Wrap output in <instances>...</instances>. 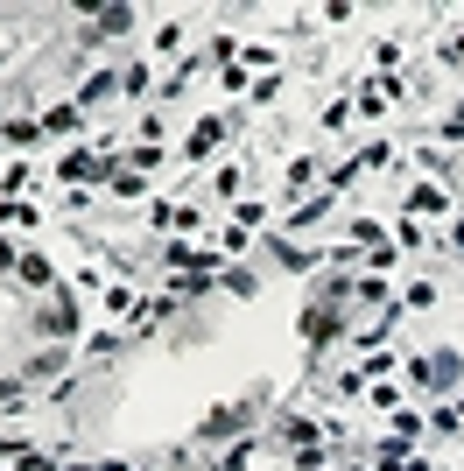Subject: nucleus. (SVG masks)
I'll list each match as a JSON object with an SVG mask.
<instances>
[{
    "mask_svg": "<svg viewBox=\"0 0 464 471\" xmlns=\"http://www.w3.org/2000/svg\"><path fill=\"white\" fill-rule=\"evenodd\" d=\"M408 204H415V211H444L451 197H444V190H436V184H422V190H408Z\"/></svg>",
    "mask_w": 464,
    "mask_h": 471,
    "instance_id": "nucleus-8",
    "label": "nucleus"
},
{
    "mask_svg": "<svg viewBox=\"0 0 464 471\" xmlns=\"http://www.w3.org/2000/svg\"><path fill=\"white\" fill-rule=\"evenodd\" d=\"M120 28H134V7H98L92 35H120Z\"/></svg>",
    "mask_w": 464,
    "mask_h": 471,
    "instance_id": "nucleus-5",
    "label": "nucleus"
},
{
    "mask_svg": "<svg viewBox=\"0 0 464 471\" xmlns=\"http://www.w3.org/2000/svg\"><path fill=\"white\" fill-rule=\"evenodd\" d=\"M43 331H50V338H71V331H78V310H71V295H64L57 310H43Z\"/></svg>",
    "mask_w": 464,
    "mask_h": 471,
    "instance_id": "nucleus-2",
    "label": "nucleus"
},
{
    "mask_svg": "<svg viewBox=\"0 0 464 471\" xmlns=\"http://www.w3.org/2000/svg\"><path fill=\"white\" fill-rule=\"evenodd\" d=\"M218 141H225V127H218V120H204V127H197V134L184 141V155H190V162H204V155H211Z\"/></svg>",
    "mask_w": 464,
    "mask_h": 471,
    "instance_id": "nucleus-1",
    "label": "nucleus"
},
{
    "mask_svg": "<svg viewBox=\"0 0 464 471\" xmlns=\"http://www.w3.org/2000/svg\"><path fill=\"white\" fill-rule=\"evenodd\" d=\"M247 422V408H211V422H204V436H232Z\"/></svg>",
    "mask_w": 464,
    "mask_h": 471,
    "instance_id": "nucleus-6",
    "label": "nucleus"
},
{
    "mask_svg": "<svg viewBox=\"0 0 464 471\" xmlns=\"http://www.w3.org/2000/svg\"><path fill=\"white\" fill-rule=\"evenodd\" d=\"M415 373L429 380V387H451V380H458V359H451V352H436V359H422Z\"/></svg>",
    "mask_w": 464,
    "mask_h": 471,
    "instance_id": "nucleus-3",
    "label": "nucleus"
},
{
    "mask_svg": "<svg viewBox=\"0 0 464 471\" xmlns=\"http://www.w3.org/2000/svg\"><path fill=\"white\" fill-rule=\"evenodd\" d=\"M64 177H71V184H85V177H98V162H92V155H85V148H78V155L64 162Z\"/></svg>",
    "mask_w": 464,
    "mask_h": 471,
    "instance_id": "nucleus-10",
    "label": "nucleus"
},
{
    "mask_svg": "<svg viewBox=\"0 0 464 471\" xmlns=\"http://www.w3.org/2000/svg\"><path fill=\"white\" fill-rule=\"evenodd\" d=\"M14 275H21V282H50V261H43V254H21V261H14Z\"/></svg>",
    "mask_w": 464,
    "mask_h": 471,
    "instance_id": "nucleus-7",
    "label": "nucleus"
},
{
    "mask_svg": "<svg viewBox=\"0 0 464 471\" xmlns=\"http://www.w3.org/2000/svg\"><path fill=\"white\" fill-rule=\"evenodd\" d=\"M43 127H50V134H78V106H57Z\"/></svg>",
    "mask_w": 464,
    "mask_h": 471,
    "instance_id": "nucleus-9",
    "label": "nucleus"
},
{
    "mask_svg": "<svg viewBox=\"0 0 464 471\" xmlns=\"http://www.w3.org/2000/svg\"><path fill=\"white\" fill-rule=\"evenodd\" d=\"M401 471H429V465H415V458H408V465H401Z\"/></svg>",
    "mask_w": 464,
    "mask_h": 471,
    "instance_id": "nucleus-12",
    "label": "nucleus"
},
{
    "mask_svg": "<svg viewBox=\"0 0 464 471\" xmlns=\"http://www.w3.org/2000/svg\"><path fill=\"white\" fill-rule=\"evenodd\" d=\"M451 141H464V106H458V113H451Z\"/></svg>",
    "mask_w": 464,
    "mask_h": 471,
    "instance_id": "nucleus-11",
    "label": "nucleus"
},
{
    "mask_svg": "<svg viewBox=\"0 0 464 471\" xmlns=\"http://www.w3.org/2000/svg\"><path fill=\"white\" fill-rule=\"evenodd\" d=\"M303 331H310V338L324 345V338L338 331V317H331V302H310V317H303Z\"/></svg>",
    "mask_w": 464,
    "mask_h": 471,
    "instance_id": "nucleus-4",
    "label": "nucleus"
}]
</instances>
